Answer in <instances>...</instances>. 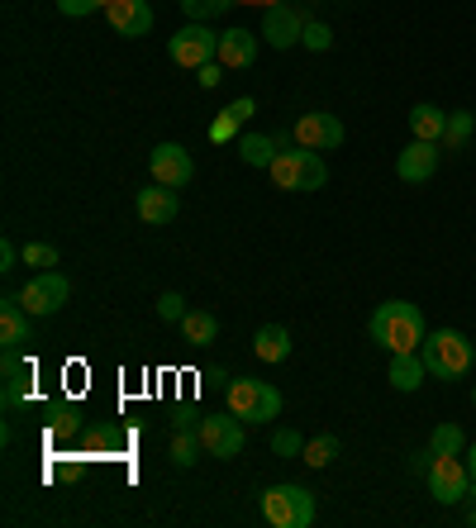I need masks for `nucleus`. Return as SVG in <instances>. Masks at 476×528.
Here are the masks:
<instances>
[{
	"mask_svg": "<svg viewBox=\"0 0 476 528\" xmlns=\"http://www.w3.org/2000/svg\"><path fill=\"white\" fill-rule=\"evenodd\" d=\"M372 343H381L386 352H419V343L429 338V324H424V310L410 305V300H386L372 310Z\"/></svg>",
	"mask_w": 476,
	"mask_h": 528,
	"instance_id": "obj_1",
	"label": "nucleus"
},
{
	"mask_svg": "<svg viewBox=\"0 0 476 528\" xmlns=\"http://www.w3.org/2000/svg\"><path fill=\"white\" fill-rule=\"evenodd\" d=\"M224 410L234 419H243V424H272L281 414V391L272 381H258V376H229Z\"/></svg>",
	"mask_w": 476,
	"mask_h": 528,
	"instance_id": "obj_2",
	"label": "nucleus"
},
{
	"mask_svg": "<svg viewBox=\"0 0 476 528\" xmlns=\"http://www.w3.org/2000/svg\"><path fill=\"white\" fill-rule=\"evenodd\" d=\"M419 357H424L429 376H438V381H457V376L472 372V343H467V333L457 329H434L419 343Z\"/></svg>",
	"mask_w": 476,
	"mask_h": 528,
	"instance_id": "obj_3",
	"label": "nucleus"
},
{
	"mask_svg": "<svg viewBox=\"0 0 476 528\" xmlns=\"http://www.w3.org/2000/svg\"><path fill=\"white\" fill-rule=\"evenodd\" d=\"M267 176H272L277 191H319V186L329 181V167H324V157H319L315 148H300V153L286 148V153L272 157Z\"/></svg>",
	"mask_w": 476,
	"mask_h": 528,
	"instance_id": "obj_4",
	"label": "nucleus"
},
{
	"mask_svg": "<svg viewBox=\"0 0 476 528\" xmlns=\"http://www.w3.org/2000/svg\"><path fill=\"white\" fill-rule=\"evenodd\" d=\"M262 519L272 528H310L315 524V495L305 486H267L262 490Z\"/></svg>",
	"mask_w": 476,
	"mask_h": 528,
	"instance_id": "obj_5",
	"label": "nucleus"
},
{
	"mask_svg": "<svg viewBox=\"0 0 476 528\" xmlns=\"http://www.w3.org/2000/svg\"><path fill=\"white\" fill-rule=\"evenodd\" d=\"M67 295H72V281H67L58 267H48V272H34L24 281L20 305L34 314V319H48V314H58L62 305H67Z\"/></svg>",
	"mask_w": 476,
	"mask_h": 528,
	"instance_id": "obj_6",
	"label": "nucleus"
},
{
	"mask_svg": "<svg viewBox=\"0 0 476 528\" xmlns=\"http://www.w3.org/2000/svg\"><path fill=\"white\" fill-rule=\"evenodd\" d=\"M167 53H172L177 67H205V62L219 58V34L210 24H186L167 39Z\"/></svg>",
	"mask_w": 476,
	"mask_h": 528,
	"instance_id": "obj_7",
	"label": "nucleus"
},
{
	"mask_svg": "<svg viewBox=\"0 0 476 528\" xmlns=\"http://www.w3.org/2000/svg\"><path fill=\"white\" fill-rule=\"evenodd\" d=\"M429 495H434L438 505H462L467 495H472V471L462 457H434V467H429Z\"/></svg>",
	"mask_w": 476,
	"mask_h": 528,
	"instance_id": "obj_8",
	"label": "nucleus"
},
{
	"mask_svg": "<svg viewBox=\"0 0 476 528\" xmlns=\"http://www.w3.org/2000/svg\"><path fill=\"white\" fill-rule=\"evenodd\" d=\"M200 443H205V457H219V462H234L238 452H243V419L234 414H205L200 419Z\"/></svg>",
	"mask_w": 476,
	"mask_h": 528,
	"instance_id": "obj_9",
	"label": "nucleus"
},
{
	"mask_svg": "<svg viewBox=\"0 0 476 528\" xmlns=\"http://www.w3.org/2000/svg\"><path fill=\"white\" fill-rule=\"evenodd\" d=\"M296 143L300 148H315V153H334V148H343V138H348V129H343V119L329 115V110H310V115L296 119Z\"/></svg>",
	"mask_w": 476,
	"mask_h": 528,
	"instance_id": "obj_10",
	"label": "nucleus"
},
{
	"mask_svg": "<svg viewBox=\"0 0 476 528\" xmlns=\"http://www.w3.org/2000/svg\"><path fill=\"white\" fill-rule=\"evenodd\" d=\"M148 172H153V181H162V186L186 191L191 176H196V162H191V153H186L181 143H158V148L148 153Z\"/></svg>",
	"mask_w": 476,
	"mask_h": 528,
	"instance_id": "obj_11",
	"label": "nucleus"
},
{
	"mask_svg": "<svg viewBox=\"0 0 476 528\" xmlns=\"http://www.w3.org/2000/svg\"><path fill=\"white\" fill-rule=\"evenodd\" d=\"M134 210H139L143 224L162 229V224H172V219L181 215V191H172V186L153 181V186H143L139 196H134Z\"/></svg>",
	"mask_w": 476,
	"mask_h": 528,
	"instance_id": "obj_12",
	"label": "nucleus"
},
{
	"mask_svg": "<svg viewBox=\"0 0 476 528\" xmlns=\"http://www.w3.org/2000/svg\"><path fill=\"white\" fill-rule=\"evenodd\" d=\"M105 20L119 39H143L153 29V5L148 0H110L105 5Z\"/></svg>",
	"mask_w": 476,
	"mask_h": 528,
	"instance_id": "obj_13",
	"label": "nucleus"
},
{
	"mask_svg": "<svg viewBox=\"0 0 476 528\" xmlns=\"http://www.w3.org/2000/svg\"><path fill=\"white\" fill-rule=\"evenodd\" d=\"M300 34H305V15H300L296 5H272L262 15V39L272 43V48H296Z\"/></svg>",
	"mask_w": 476,
	"mask_h": 528,
	"instance_id": "obj_14",
	"label": "nucleus"
},
{
	"mask_svg": "<svg viewBox=\"0 0 476 528\" xmlns=\"http://www.w3.org/2000/svg\"><path fill=\"white\" fill-rule=\"evenodd\" d=\"M29 319H34V314L20 305V295H5V305H0V343H5V352H24L34 343Z\"/></svg>",
	"mask_w": 476,
	"mask_h": 528,
	"instance_id": "obj_15",
	"label": "nucleus"
},
{
	"mask_svg": "<svg viewBox=\"0 0 476 528\" xmlns=\"http://www.w3.org/2000/svg\"><path fill=\"white\" fill-rule=\"evenodd\" d=\"M219 62L229 72H248L258 62V34L253 29H224L219 34Z\"/></svg>",
	"mask_w": 476,
	"mask_h": 528,
	"instance_id": "obj_16",
	"label": "nucleus"
},
{
	"mask_svg": "<svg viewBox=\"0 0 476 528\" xmlns=\"http://www.w3.org/2000/svg\"><path fill=\"white\" fill-rule=\"evenodd\" d=\"M438 143H424V138H415V143H405V153L396 157V176L400 181H429V176L438 172Z\"/></svg>",
	"mask_w": 476,
	"mask_h": 528,
	"instance_id": "obj_17",
	"label": "nucleus"
},
{
	"mask_svg": "<svg viewBox=\"0 0 476 528\" xmlns=\"http://www.w3.org/2000/svg\"><path fill=\"white\" fill-rule=\"evenodd\" d=\"M253 352H258V362L277 367V362L291 357V333L281 329V324H262V329L253 333Z\"/></svg>",
	"mask_w": 476,
	"mask_h": 528,
	"instance_id": "obj_18",
	"label": "nucleus"
},
{
	"mask_svg": "<svg viewBox=\"0 0 476 528\" xmlns=\"http://www.w3.org/2000/svg\"><path fill=\"white\" fill-rule=\"evenodd\" d=\"M424 376H429V367L419 352H391V386L396 391H419Z\"/></svg>",
	"mask_w": 476,
	"mask_h": 528,
	"instance_id": "obj_19",
	"label": "nucleus"
},
{
	"mask_svg": "<svg viewBox=\"0 0 476 528\" xmlns=\"http://www.w3.org/2000/svg\"><path fill=\"white\" fill-rule=\"evenodd\" d=\"M181 338L191 348H210V343H219V319L210 310H186L181 314Z\"/></svg>",
	"mask_w": 476,
	"mask_h": 528,
	"instance_id": "obj_20",
	"label": "nucleus"
},
{
	"mask_svg": "<svg viewBox=\"0 0 476 528\" xmlns=\"http://www.w3.org/2000/svg\"><path fill=\"white\" fill-rule=\"evenodd\" d=\"M443 129H448V110H438V105H415L410 110V134L424 138V143H443Z\"/></svg>",
	"mask_w": 476,
	"mask_h": 528,
	"instance_id": "obj_21",
	"label": "nucleus"
},
{
	"mask_svg": "<svg viewBox=\"0 0 476 528\" xmlns=\"http://www.w3.org/2000/svg\"><path fill=\"white\" fill-rule=\"evenodd\" d=\"M29 381H34V367L24 362L20 352H5V405H10V410L29 395Z\"/></svg>",
	"mask_w": 476,
	"mask_h": 528,
	"instance_id": "obj_22",
	"label": "nucleus"
},
{
	"mask_svg": "<svg viewBox=\"0 0 476 528\" xmlns=\"http://www.w3.org/2000/svg\"><path fill=\"white\" fill-rule=\"evenodd\" d=\"M281 148H277V134H243L238 138V157L248 162V167H272V157H277Z\"/></svg>",
	"mask_w": 476,
	"mask_h": 528,
	"instance_id": "obj_23",
	"label": "nucleus"
},
{
	"mask_svg": "<svg viewBox=\"0 0 476 528\" xmlns=\"http://www.w3.org/2000/svg\"><path fill=\"white\" fill-rule=\"evenodd\" d=\"M205 457V443H200V429H172V462L181 471H191Z\"/></svg>",
	"mask_w": 476,
	"mask_h": 528,
	"instance_id": "obj_24",
	"label": "nucleus"
},
{
	"mask_svg": "<svg viewBox=\"0 0 476 528\" xmlns=\"http://www.w3.org/2000/svg\"><path fill=\"white\" fill-rule=\"evenodd\" d=\"M472 134H476L472 110H453V115H448V129H443V148H448V153H462V148L472 143Z\"/></svg>",
	"mask_w": 476,
	"mask_h": 528,
	"instance_id": "obj_25",
	"label": "nucleus"
},
{
	"mask_svg": "<svg viewBox=\"0 0 476 528\" xmlns=\"http://www.w3.org/2000/svg\"><path fill=\"white\" fill-rule=\"evenodd\" d=\"M338 457V438L334 433H319V438H305V452H300V462H305V467H329V462H334Z\"/></svg>",
	"mask_w": 476,
	"mask_h": 528,
	"instance_id": "obj_26",
	"label": "nucleus"
},
{
	"mask_svg": "<svg viewBox=\"0 0 476 528\" xmlns=\"http://www.w3.org/2000/svg\"><path fill=\"white\" fill-rule=\"evenodd\" d=\"M429 448H434L438 457H462V452H467V438H462L457 424H438V429L429 433Z\"/></svg>",
	"mask_w": 476,
	"mask_h": 528,
	"instance_id": "obj_27",
	"label": "nucleus"
},
{
	"mask_svg": "<svg viewBox=\"0 0 476 528\" xmlns=\"http://www.w3.org/2000/svg\"><path fill=\"white\" fill-rule=\"evenodd\" d=\"M238 0H181V10L191 15V24H205L215 20V15H224V10H234Z\"/></svg>",
	"mask_w": 476,
	"mask_h": 528,
	"instance_id": "obj_28",
	"label": "nucleus"
},
{
	"mask_svg": "<svg viewBox=\"0 0 476 528\" xmlns=\"http://www.w3.org/2000/svg\"><path fill=\"white\" fill-rule=\"evenodd\" d=\"M20 262H24V267H39V272H48V267H58V248H53V243H24Z\"/></svg>",
	"mask_w": 476,
	"mask_h": 528,
	"instance_id": "obj_29",
	"label": "nucleus"
},
{
	"mask_svg": "<svg viewBox=\"0 0 476 528\" xmlns=\"http://www.w3.org/2000/svg\"><path fill=\"white\" fill-rule=\"evenodd\" d=\"M300 43H305L310 53H329V48H334V34H329V24L305 20V34H300Z\"/></svg>",
	"mask_w": 476,
	"mask_h": 528,
	"instance_id": "obj_30",
	"label": "nucleus"
},
{
	"mask_svg": "<svg viewBox=\"0 0 476 528\" xmlns=\"http://www.w3.org/2000/svg\"><path fill=\"white\" fill-rule=\"evenodd\" d=\"M272 452H277V457H300V452H305V433L300 429H277L272 433Z\"/></svg>",
	"mask_w": 476,
	"mask_h": 528,
	"instance_id": "obj_31",
	"label": "nucleus"
},
{
	"mask_svg": "<svg viewBox=\"0 0 476 528\" xmlns=\"http://www.w3.org/2000/svg\"><path fill=\"white\" fill-rule=\"evenodd\" d=\"M181 314H186V300H181L177 291H162L158 295V319H167V324H181Z\"/></svg>",
	"mask_w": 476,
	"mask_h": 528,
	"instance_id": "obj_32",
	"label": "nucleus"
},
{
	"mask_svg": "<svg viewBox=\"0 0 476 528\" xmlns=\"http://www.w3.org/2000/svg\"><path fill=\"white\" fill-rule=\"evenodd\" d=\"M238 129H243V124H238V119L224 110V115L210 124V143H229V138H238Z\"/></svg>",
	"mask_w": 476,
	"mask_h": 528,
	"instance_id": "obj_33",
	"label": "nucleus"
},
{
	"mask_svg": "<svg viewBox=\"0 0 476 528\" xmlns=\"http://www.w3.org/2000/svg\"><path fill=\"white\" fill-rule=\"evenodd\" d=\"M58 10L62 15H72V20H86V15H96L100 5L96 0H58Z\"/></svg>",
	"mask_w": 476,
	"mask_h": 528,
	"instance_id": "obj_34",
	"label": "nucleus"
},
{
	"mask_svg": "<svg viewBox=\"0 0 476 528\" xmlns=\"http://www.w3.org/2000/svg\"><path fill=\"white\" fill-rule=\"evenodd\" d=\"M196 72H200V77H196L200 86H205V91H215L219 81H224V77H219V72H224V62L215 58V62H205V67H196Z\"/></svg>",
	"mask_w": 476,
	"mask_h": 528,
	"instance_id": "obj_35",
	"label": "nucleus"
},
{
	"mask_svg": "<svg viewBox=\"0 0 476 528\" xmlns=\"http://www.w3.org/2000/svg\"><path fill=\"white\" fill-rule=\"evenodd\" d=\"M434 457H438L434 448H415V452H410V471H415V476H429V467H434Z\"/></svg>",
	"mask_w": 476,
	"mask_h": 528,
	"instance_id": "obj_36",
	"label": "nucleus"
},
{
	"mask_svg": "<svg viewBox=\"0 0 476 528\" xmlns=\"http://www.w3.org/2000/svg\"><path fill=\"white\" fill-rule=\"evenodd\" d=\"M253 110H258V100H253V96H238L234 105H229V115H234L238 124H248V119H253Z\"/></svg>",
	"mask_w": 476,
	"mask_h": 528,
	"instance_id": "obj_37",
	"label": "nucleus"
},
{
	"mask_svg": "<svg viewBox=\"0 0 476 528\" xmlns=\"http://www.w3.org/2000/svg\"><path fill=\"white\" fill-rule=\"evenodd\" d=\"M15 262H20V248H15V243L5 238V243H0V272H10Z\"/></svg>",
	"mask_w": 476,
	"mask_h": 528,
	"instance_id": "obj_38",
	"label": "nucleus"
},
{
	"mask_svg": "<svg viewBox=\"0 0 476 528\" xmlns=\"http://www.w3.org/2000/svg\"><path fill=\"white\" fill-rule=\"evenodd\" d=\"M467 471H472V486H476V443H467Z\"/></svg>",
	"mask_w": 476,
	"mask_h": 528,
	"instance_id": "obj_39",
	"label": "nucleus"
},
{
	"mask_svg": "<svg viewBox=\"0 0 476 528\" xmlns=\"http://www.w3.org/2000/svg\"><path fill=\"white\" fill-rule=\"evenodd\" d=\"M467 524H476V495H472V509H467Z\"/></svg>",
	"mask_w": 476,
	"mask_h": 528,
	"instance_id": "obj_40",
	"label": "nucleus"
},
{
	"mask_svg": "<svg viewBox=\"0 0 476 528\" xmlns=\"http://www.w3.org/2000/svg\"><path fill=\"white\" fill-rule=\"evenodd\" d=\"M248 5H267V10H272V5H281V0H248Z\"/></svg>",
	"mask_w": 476,
	"mask_h": 528,
	"instance_id": "obj_41",
	"label": "nucleus"
},
{
	"mask_svg": "<svg viewBox=\"0 0 476 528\" xmlns=\"http://www.w3.org/2000/svg\"><path fill=\"white\" fill-rule=\"evenodd\" d=\"M96 5H100V10H105V5H110V0H96Z\"/></svg>",
	"mask_w": 476,
	"mask_h": 528,
	"instance_id": "obj_42",
	"label": "nucleus"
},
{
	"mask_svg": "<svg viewBox=\"0 0 476 528\" xmlns=\"http://www.w3.org/2000/svg\"><path fill=\"white\" fill-rule=\"evenodd\" d=\"M472 405H476V386H472Z\"/></svg>",
	"mask_w": 476,
	"mask_h": 528,
	"instance_id": "obj_43",
	"label": "nucleus"
}]
</instances>
